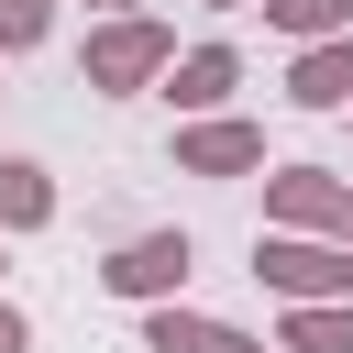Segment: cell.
<instances>
[{"instance_id":"1","label":"cell","mask_w":353,"mask_h":353,"mask_svg":"<svg viewBox=\"0 0 353 353\" xmlns=\"http://www.w3.org/2000/svg\"><path fill=\"white\" fill-rule=\"evenodd\" d=\"M176 66V33L154 22V11H121V22H99L88 33V55H77V77L99 88V99H132V88H154Z\"/></svg>"},{"instance_id":"2","label":"cell","mask_w":353,"mask_h":353,"mask_svg":"<svg viewBox=\"0 0 353 353\" xmlns=\"http://www.w3.org/2000/svg\"><path fill=\"white\" fill-rule=\"evenodd\" d=\"M254 276L287 309H331L353 298V243H298V232H254Z\"/></svg>"},{"instance_id":"3","label":"cell","mask_w":353,"mask_h":353,"mask_svg":"<svg viewBox=\"0 0 353 353\" xmlns=\"http://www.w3.org/2000/svg\"><path fill=\"white\" fill-rule=\"evenodd\" d=\"M188 265H199V243H188V232H132V243L99 265V287H110V298H132V309H176Z\"/></svg>"},{"instance_id":"4","label":"cell","mask_w":353,"mask_h":353,"mask_svg":"<svg viewBox=\"0 0 353 353\" xmlns=\"http://www.w3.org/2000/svg\"><path fill=\"white\" fill-rule=\"evenodd\" d=\"M342 210H353V188H342L331 165H276V176H265V232L320 243V232H342Z\"/></svg>"},{"instance_id":"5","label":"cell","mask_w":353,"mask_h":353,"mask_svg":"<svg viewBox=\"0 0 353 353\" xmlns=\"http://www.w3.org/2000/svg\"><path fill=\"white\" fill-rule=\"evenodd\" d=\"M232 88H243V55H232V44H188V55L165 66V99H176L188 121H221Z\"/></svg>"},{"instance_id":"6","label":"cell","mask_w":353,"mask_h":353,"mask_svg":"<svg viewBox=\"0 0 353 353\" xmlns=\"http://www.w3.org/2000/svg\"><path fill=\"white\" fill-rule=\"evenodd\" d=\"M254 165H265L254 121H188L176 132V176H254Z\"/></svg>"},{"instance_id":"7","label":"cell","mask_w":353,"mask_h":353,"mask_svg":"<svg viewBox=\"0 0 353 353\" xmlns=\"http://www.w3.org/2000/svg\"><path fill=\"white\" fill-rule=\"evenodd\" d=\"M287 99H298V110H353V33H331V44H298V66H287Z\"/></svg>"},{"instance_id":"8","label":"cell","mask_w":353,"mask_h":353,"mask_svg":"<svg viewBox=\"0 0 353 353\" xmlns=\"http://www.w3.org/2000/svg\"><path fill=\"white\" fill-rule=\"evenodd\" d=\"M143 353H265V342L210 309H143Z\"/></svg>"},{"instance_id":"9","label":"cell","mask_w":353,"mask_h":353,"mask_svg":"<svg viewBox=\"0 0 353 353\" xmlns=\"http://www.w3.org/2000/svg\"><path fill=\"white\" fill-rule=\"evenodd\" d=\"M44 221H55V176L33 154H0V243L11 232H44Z\"/></svg>"},{"instance_id":"10","label":"cell","mask_w":353,"mask_h":353,"mask_svg":"<svg viewBox=\"0 0 353 353\" xmlns=\"http://www.w3.org/2000/svg\"><path fill=\"white\" fill-rule=\"evenodd\" d=\"M287 353H353V298H331V309H287Z\"/></svg>"},{"instance_id":"11","label":"cell","mask_w":353,"mask_h":353,"mask_svg":"<svg viewBox=\"0 0 353 353\" xmlns=\"http://www.w3.org/2000/svg\"><path fill=\"white\" fill-rule=\"evenodd\" d=\"M265 22L298 44H331V33H353V0H265Z\"/></svg>"},{"instance_id":"12","label":"cell","mask_w":353,"mask_h":353,"mask_svg":"<svg viewBox=\"0 0 353 353\" xmlns=\"http://www.w3.org/2000/svg\"><path fill=\"white\" fill-rule=\"evenodd\" d=\"M55 33V0H0V55H33Z\"/></svg>"},{"instance_id":"13","label":"cell","mask_w":353,"mask_h":353,"mask_svg":"<svg viewBox=\"0 0 353 353\" xmlns=\"http://www.w3.org/2000/svg\"><path fill=\"white\" fill-rule=\"evenodd\" d=\"M22 342H33V331H22V309L0 298V353H22Z\"/></svg>"},{"instance_id":"14","label":"cell","mask_w":353,"mask_h":353,"mask_svg":"<svg viewBox=\"0 0 353 353\" xmlns=\"http://www.w3.org/2000/svg\"><path fill=\"white\" fill-rule=\"evenodd\" d=\"M88 11H110V22H121V11H132V0H88Z\"/></svg>"},{"instance_id":"15","label":"cell","mask_w":353,"mask_h":353,"mask_svg":"<svg viewBox=\"0 0 353 353\" xmlns=\"http://www.w3.org/2000/svg\"><path fill=\"white\" fill-rule=\"evenodd\" d=\"M210 11H243V0H210Z\"/></svg>"},{"instance_id":"16","label":"cell","mask_w":353,"mask_h":353,"mask_svg":"<svg viewBox=\"0 0 353 353\" xmlns=\"http://www.w3.org/2000/svg\"><path fill=\"white\" fill-rule=\"evenodd\" d=\"M342 243H353V210H342Z\"/></svg>"},{"instance_id":"17","label":"cell","mask_w":353,"mask_h":353,"mask_svg":"<svg viewBox=\"0 0 353 353\" xmlns=\"http://www.w3.org/2000/svg\"><path fill=\"white\" fill-rule=\"evenodd\" d=\"M0 265H11V254H0Z\"/></svg>"}]
</instances>
